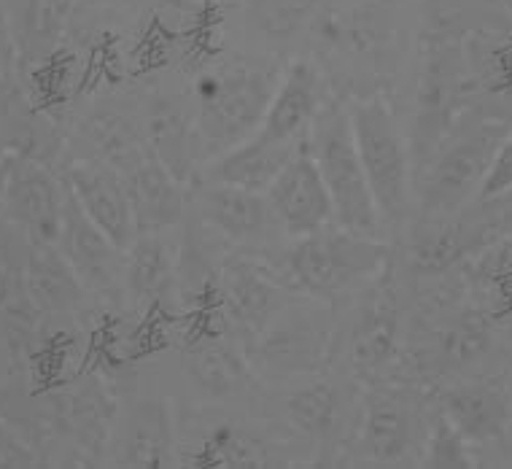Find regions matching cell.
I'll return each mask as SVG.
<instances>
[{
	"label": "cell",
	"instance_id": "cell-1",
	"mask_svg": "<svg viewBox=\"0 0 512 469\" xmlns=\"http://www.w3.org/2000/svg\"><path fill=\"white\" fill-rule=\"evenodd\" d=\"M267 259L294 297L327 305L367 284H378L394 265L386 240L367 238L337 224L292 238L289 246L267 254Z\"/></svg>",
	"mask_w": 512,
	"mask_h": 469
},
{
	"label": "cell",
	"instance_id": "cell-2",
	"mask_svg": "<svg viewBox=\"0 0 512 469\" xmlns=\"http://www.w3.org/2000/svg\"><path fill=\"white\" fill-rule=\"evenodd\" d=\"M278 79L281 71H275L273 65H259L243 57L205 68L197 76L189 103L195 119L197 157L208 162L254 135Z\"/></svg>",
	"mask_w": 512,
	"mask_h": 469
},
{
	"label": "cell",
	"instance_id": "cell-3",
	"mask_svg": "<svg viewBox=\"0 0 512 469\" xmlns=\"http://www.w3.org/2000/svg\"><path fill=\"white\" fill-rule=\"evenodd\" d=\"M305 149L316 160L321 178L335 205V224L343 230L359 232L367 238L386 240V224L380 219L378 205L364 176L362 157L356 149L354 127L348 106L327 100L316 122L310 124Z\"/></svg>",
	"mask_w": 512,
	"mask_h": 469
},
{
	"label": "cell",
	"instance_id": "cell-4",
	"mask_svg": "<svg viewBox=\"0 0 512 469\" xmlns=\"http://www.w3.org/2000/svg\"><path fill=\"white\" fill-rule=\"evenodd\" d=\"M364 176L386 232L407 227L413 211V149L386 100H354L348 106Z\"/></svg>",
	"mask_w": 512,
	"mask_h": 469
},
{
	"label": "cell",
	"instance_id": "cell-5",
	"mask_svg": "<svg viewBox=\"0 0 512 469\" xmlns=\"http://www.w3.org/2000/svg\"><path fill=\"white\" fill-rule=\"evenodd\" d=\"M213 297L230 335L243 346L294 300L262 248H238L221 259L213 278Z\"/></svg>",
	"mask_w": 512,
	"mask_h": 469
},
{
	"label": "cell",
	"instance_id": "cell-6",
	"mask_svg": "<svg viewBox=\"0 0 512 469\" xmlns=\"http://www.w3.org/2000/svg\"><path fill=\"white\" fill-rule=\"evenodd\" d=\"M327 302H289L246 346L254 370L270 375H310L318 372L335 354V324Z\"/></svg>",
	"mask_w": 512,
	"mask_h": 469
},
{
	"label": "cell",
	"instance_id": "cell-7",
	"mask_svg": "<svg viewBox=\"0 0 512 469\" xmlns=\"http://www.w3.org/2000/svg\"><path fill=\"white\" fill-rule=\"evenodd\" d=\"M499 135L475 133L456 141L424 160L421 178H415L413 203H418L421 219L456 216L464 205L477 197L488 162L494 157Z\"/></svg>",
	"mask_w": 512,
	"mask_h": 469
},
{
	"label": "cell",
	"instance_id": "cell-8",
	"mask_svg": "<svg viewBox=\"0 0 512 469\" xmlns=\"http://www.w3.org/2000/svg\"><path fill=\"white\" fill-rule=\"evenodd\" d=\"M65 205L62 176L25 151L6 154V176L0 195V216L27 243H57Z\"/></svg>",
	"mask_w": 512,
	"mask_h": 469
},
{
	"label": "cell",
	"instance_id": "cell-9",
	"mask_svg": "<svg viewBox=\"0 0 512 469\" xmlns=\"http://www.w3.org/2000/svg\"><path fill=\"white\" fill-rule=\"evenodd\" d=\"M192 211L197 222L219 243L232 246V251L265 248L267 240L281 232L265 192H251L240 186L195 181Z\"/></svg>",
	"mask_w": 512,
	"mask_h": 469
},
{
	"label": "cell",
	"instance_id": "cell-10",
	"mask_svg": "<svg viewBox=\"0 0 512 469\" xmlns=\"http://www.w3.org/2000/svg\"><path fill=\"white\" fill-rule=\"evenodd\" d=\"M265 195L278 230L289 240L335 224V205L305 143L289 157Z\"/></svg>",
	"mask_w": 512,
	"mask_h": 469
},
{
	"label": "cell",
	"instance_id": "cell-11",
	"mask_svg": "<svg viewBox=\"0 0 512 469\" xmlns=\"http://www.w3.org/2000/svg\"><path fill=\"white\" fill-rule=\"evenodd\" d=\"M62 184L81 205V211L87 213L108 238L119 243L124 251L130 248V243L138 238V227H135L133 205L127 197L124 178L114 165L98 157L76 154L73 160L62 165Z\"/></svg>",
	"mask_w": 512,
	"mask_h": 469
},
{
	"label": "cell",
	"instance_id": "cell-12",
	"mask_svg": "<svg viewBox=\"0 0 512 469\" xmlns=\"http://www.w3.org/2000/svg\"><path fill=\"white\" fill-rule=\"evenodd\" d=\"M57 246H60L62 257L71 262L89 294L108 297V294L122 292L127 251L108 238L106 232L81 211V205L73 200L68 189H65Z\"/></svg>",
	"mask_w": 512,
	"mask_h": 469
},
{
	"label": "cell",
	"instance_id": "cell-13",
	"mask_svg": "<svg viewBox=\"0 0 512 469\" xmlns=\"http://www.w3.org/2000/svg\"><path fill=\"white\" fill-rule=\"evenodd\" d=\"M327 106L324 76L308 60H294L283 68L273 98L267 103L262 124L256 133L283 146H302L308 138L310 124L316 122L321 108Z\"/></svg>",
	"mask_w": 512,
	"mask_h": 469
},
{
	"label": "cell",
	"instance_id": "cell-14",
	"mask_svg": "<svg viewBox=\"0 0 512 469\" xmlns=\"http://www.w3.org/2000/svg\"><path fill=\"white\" fill-rule=\"evenodd\" d=\"M133 205L135 227L141 232H168L186 219L184 181L146 146L119 165Z\"/></svg>",
	"mask_w": 512,
	"mask_h": 469
},
{
	"label": "cell",
	"instance_id": "cell-15",
	"mask_svg": "<svg viewBox=\"0 0 512 469\" xmlns=\"http://www.w3.org/2000/svg\"><path fill=\"white\" fill-rule=\"evenodd\" d=\"M399 348V302L391 286H375L351 321L345 359L356 378L375 381Z\"/></svg>",
	"mask_w": 512,
	"mask_h": 469
},
{
	"label": "cell",
	"instance_id": "cell-16",
	"mask_svg": "<svg viewBox=\"0 0 512 469\" xmlns=\"http://www.w3.org/2000/svg\"><path fill=\"white\" fill-rule=\"evenodd\" d=\"M178 289V254L165 232H141L124 259V297L143 310H168L176 305Z\"/></svg>",
	"mask_w": 512,
	"mask_h": 469
},
{
	"label": "cell",
	"instance_id": "cell-17",
	"mask_svg": "<svg viewBox=\"0 0 512 469\" xmlns=\"http://www.w3.org/2000/svg\"><path fill=\"white\" fill-rule=\"evenodd\" d=\"M415 413L407 397L394 389L367 391L362 405L359 440L370 464L397 467L415 453Z\"/></svg>",
	"mask_w": 512,
	"mask_h": 469
},
{
	"label": "cell",
	"instance_id": "cell-18",
	"mask_svg": "<svg viewBox=\"0 0 512 469\" xmlns=\"http://www.w3.org/2000/svg\"><path fill=\"white\" fill-rule=\"evenodd\" d=\"M22 284L36 305V310L68 316L87 302V286L71 267V262L62 257L57 243H27V257L22 265Z\"/></svg>",
	"mask_w": 512,
	"mask_h": 469
},
{
	"label": "cell",
	"instance_id": "cell-19",
	"mask_svg": "<svg viewBox=\"0 0 512 469\" xmlns=\"http://www.w3.org/2000/svg\"><path fill=\"white\" fill-rule=\"evenodd\" d=\"M251 362L240 340L200 337L184 351V372L200 394L211 399H235L251 383Z\"/></svg>",
	"mask_w": 512,
	"mask_h": 469
},
{
	"label": "cell",
	"instance_id": "cell-20",
	"mask_svg": "<svg viewBox=\"0 0 512 469\" xmlns=\"http://www.w3.org/2000/svg\"><path fill=\"white\" fill-rule=\"evenodd\" d=\"M300 146H283L262 138L259 133L248 135L246 141L235 143L232 149L221 151L219 157L205 162L203 173L197 181H216V184L240 186L251 192H267L275 176L289 162Z\"/></svg>",
	"mask_w": 512,
	"mask_h": 469
},
{
	"label": "cell",
	"instance_id": "cell-21",
	"mask_svg": "<svg viewBox=\"0 0 512 469\" xmlns=\"http://www.w3.org/2000/svg\"><path fill=\"white\" fill-rule=\"evenodd\" d=\"M46 421L57 432L68 434L81 453L100 456L114 421V402L100 386L87 383L79 389L60 391L52 399V410L46 413Z\"/></svg>",
	"mask_w": 512,
	"mask_h": 469
},
{
	"label": "cell",
	"instance_id": "cell-22",
	"mask_svg": "<svg viewBox=\"0 0 512 469\" xmlns=\"http://www.w3.org/2000/svg\"><path fill=\"white\" fill-rule=\"evenodd\" d=\"M141 124L149 149L173 170V176L181 181L195 176L200 157H197L195 119L189 103H181L178 98L151 100Z\"/></svg>",
	"mask_w": 512,
	"mask_h": 469
},
{
	"label": "cell",
	"instance_id": "cell-23",
	"mask_svg": "<svg viewBox=\"0 0 512 469\" xmlns=\"http://www.w3.org/2000/svg\"><path fill=\"white\" fill-rule=\"evenodd\" d=\"M442 413L459 426L469 443L496 440L507 432L512 418L507 391L491 383H467L442 394Z\"/></svg>",
	"mask_w": 512,
	"mask_h": 469
},
{
	"label": "cell",
	"instance_id": "cell-24",
	"mask_svg": "<svg viewBox=\"0 0 512 469\" xmlns=\"http://www.w3.org/2000/svg\"><path fill=\"white\" fill-rule=\"evenodd\" d=\"M453 219L456 216H442V219H421L415 224L407 238L410 267L426 275L442 273L475 246L472 240H486L483 224H461Z\"/></svg>",
	"mask_w": 512,
	"mask_h": 469
},
{
	"label": "cell",
	"instance_id": "cell-25",
	"mask_svg": "<svg viewBox=\"0 0 512 469\" xmlns=\"http://www.w3.org/2000/svg\"><path fill=\"white\" fill-rule=\"evenodd\" d=\"M283 416L305 440L329 445L335 443L343 429L345 402L337 386L327 381H313L283 397Z\"/></svg>",
	"mask_w": 512,
	"mask_h": 469
},
{
	"label": "cell",
	"instance_id": "cell-26",
	"mask_svg": "<svg viewBox=\"0 0 512 469\" xmlns=\"http://www.w3.org/2000/svg\"><path fill=\"white\" fill-rule=\"evenodd\" d=\"M119 464L143 469L173 464V418L165 402H143L130 416Z\"/></svg>",
	"mask_w": 512,
	"mask_h": 469
},
{
	"label": "cell",
	"instance_id": "cell-27",
	"mask_svg": "<svg viewBox=\"0 0 512 469\" xmlns=\"http://www.w3.org/2000/svg\"><path fill=\"white\" fill-rule=\"evenodd\" d=\"M81 141L89 149V154L81 157H98L119 168L124 160L146 149V135L143 124L133 114H122L116 108H100L81 122Z\"/></svg>",
	"mask_w": 512,
	"mask_h": 469
},
{
	"label": "cell",
	"instance_id": "cell-28",
	"mask_svg": "<svg viewBox=\"0 0 512 469\" xmlns=\"http://www.w3.org/2000/svg\"><path fill=\"white\" fill-rule=\"evenodd\" d=\"M324 0H246L243 22L262 44L286 46L313 22Z\"/></svg>",
	"mask_w": 512,
	"mask_h": 469
},
{
	"label": "cell",
	"instance_id": "cell-29",
	"mask_svg": "<svg viewBox=\"0 0 512 469\" xmlns=\"http://www.w3.org/2000/svg\"><path fill=\"white\" fill-rule=\"evenodd\" d=\"M195 467H221V469H254L270 464V451L262 443V437L240 429V426L224 424L211 429L200 451L192 459Z\"/></svg>",
	"mask_w": 512,
	"mask_h": 469
},
{
	"label": "cell",
	"instance_id": "cell-30",
	"mask_svg": "<svg viewBox=\"0 0 512 469\" xmlns=\"http://www.w3.org/2000/svg\"><path fill=\"white\" fill-rule=\"evenodd\" d=\"M421 464L432 469H469L475 467L472 443H469L459 426L453 424L445 413L432 418V426L424 434V453Z\"/></svg>",
	"mask_w": 512,
	"mask_h": 469
},
{
	"label": "cell",
	"instance_id": "cell-31",
	"mask_svg": "<svg viewBox=\"0 0 512 469\" xmlns=\"http://www.w3.org/2000/svg\"><path fill=\"white\" fill-rule=\"evenodd\" d=\"M486 346V321L475 316V313H469V316H461V319L442 329L440 337H437V346H434V354L429 359L442 364V367H461V364L475 362L477 356L486 351Z\"/></svg>",
	"mask_w": 512,
	"mask_h": 469
},
{
	"label": "cell",
	"instance_id": "cell-32",
	"mask_svg": "<svg viewBox=\"0 0 512 469\" xmlns=\"http://www.w3.org/2000/svg\"><path fill=\"white\" fill-rule=\"evenodd\" d=\"M512 192V135L502 138L496 143L494 157L488 162V170L480 189H477V200L480 203H491L496 197H504Z\"/></svg>",
	"mask_w": 512,
	"mask_h": 469
},
{
	"label": "cell",
	"instance_id": "cell-33",
	"mask_svg": "<svg viewBox=\"0 0 512 469\" xmlns=\"http://www.w3.org/2000/svg\"><path fill=\"white\" fill-rule=\"evenodd\" d=\"M41 456L33 445L27 443L25 434L0 418V467H38Z\"/></svg>",
	"mask_w": 512,
	"mask_h": 469
},
{
	"label": "cell",
	"instance_id": "cell-34",
	"mask_svg": "<svg viewBox=\"0 0 512 469\" xmlns=\"http://www.w3.org/2000/svg\"><path fill=\"white\" fill-rule=\"evenodd\" d=\"M491 203L502 208V213H499V227L512 235V192L504 197H496V200H491Z\"/></svg>",
	"mask_w": 512,
	"mask_h": 469
},
{
	"label": "cell",
	"instance_id": "cell-35",
	"mask_svg": "<svg viewBox=\"0 0 512 469\" xmlns=\"http://www.w3.org/2000/svg\"><path fill=\"white\" fill-rule=\"evenodd\" d=\"M6 49H9V36H6V25L0 19V79H3V68H6Z\"/></svg>",
	"mask_w": 512,
	"mask_h": 469
},
{
	"label": "cell",
	"instance_id": "cell-36",
	"mask_svg": "<svg viewBox=\"0 0 512 469\" xmlns=\"http://www.w3.org/2000/svg\"><path fill=\"white\" fill-rule=\"evenodd\" d=\"M3 176H6V157H0V195H3Z\"/></svg>",
	"mask_w": 512,
	"mask_h": 469
},
{
	"label": "cell",
	"instance_id": "cell-37",
	"mask_svg": "<svg viewBox=\"0 0 512 469\" xmlns=\"http://www.w3.org/2000/svg\"><path fill=\"white\" fill-rule=\"evenodd\" d=\"M329 3H340V6H354V3H364V0H329Z\"/></svg>",
	"mask_w": 512,
	"mask_h": 469
},
{
	"label": "cell",
	"instance_id": "cell-38",
	"mask_svg": "<svg viewBox=\"0 0 512 469\" xmlns=\"http://www.w3.org/2000/svg\"><path fill=\"white\" fill-rule=\"evenodd\" d=\"M504 434H510V440H512V418H510V426H507V432Z\"/></svg>",
	"mask_w": 512,
	"mask_h": 469
}]
</instances>
